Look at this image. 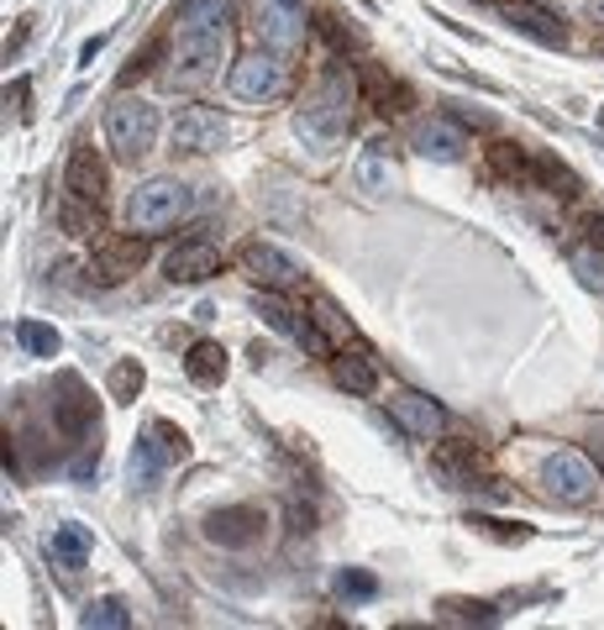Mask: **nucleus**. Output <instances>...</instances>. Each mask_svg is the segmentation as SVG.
Segmentation results:
<instances>
[{"mask_svg":"<svg viewBox=\"0 0 604 630\" xmlns=\"http://www.w3.org/2000/svg\"><path fill=\"white\" fill-rule=\"evenodd\" d=\"M442 620H453V626H494L500 620V609L489 600H442Z\"/></svg>","mask_w":604,"mask_h":630,"instance_id":"nucleus-29","label":"nucleus"},{"mask_svg":"<svg viewBox=\"0 0 604 630\" xmlns=\"http://www.w3.org/2000/svg\"><path fill=\"white\" fill-rule=\"evenodd\" d=\"M226 63V27L215 32H180L169 53V85L174 90H200L211 85L215 69Z\"/></svg>","mask_w":604,"mask_h":630,"instance_id":"nucleus-4","label":"nucleus"},{"mask_svg":"<svg viewBox=\"0 0 604 630\" xmlns=\"http://www.w3.org/2000/svg\"><path fill=\"white\" fill-rule=\"evenodd\" d=\"M232 11H237V0H184L180 11H174V27L180 32H215L232 22Z\"/></svg>","mask_w":604,"mask_h":630,"instance_id":"nucleus-23","label":"nucleus"},{"mask_svg":"<svg viewBox=\"0 0 604 630\" xmlns=\"http://www.w3.org/2000/svg\"><path fill=\"white\" fill-rule=\"evenodd\" d=\"M16 342H22V353L32 358H59L63 353V336L48 321H16Z\"/></svg>","mask_w":604,"mask_h":630,"instance_id":"nucleus-28","label":"nucleus"},{"mask_svg":"<svg viewBox=\"0 0 604 630\" xmlns=\"http://www.w3.org/2000/svg\"><path fill=\"white\" fill-rule=\"evenodd\" d=\"M63 226H69V237H85V232H95V206L85 210V200H74V195H69V206H63Z\"/></svg>","mask_w":604,"mask_h":630,"instance_id":"nucleus-36","label":"nucleus"},{"mask_svg":"<svg viewBox=\"0 0 604 630\" xmlns=\"http://www.w3.org/2000/svg\"><path fill=\"white\" fill-rule=\"evenodd\" d=\"M589 442H594V462H600V468H604V420H600V425H594V431H589Z\"/></svg>","mask_w":604,"mask_h":630,"instance_id":"nucleus-38","label":"nucleus"},{"mask_svg":"<svg viewBox=\"0 0 604 630\" xmlns=\"http://www.w3.org/2000/svg\"><path fill=\"white\" fill-rule=\"evenodd\" d=\"M468 526H473V531H483V536H494V541H510V546H526V541H531V531H526V526H505V520H489V515H473Z\"/></svg>","mask_w":604,"mask_h":630,"instance_id":"nucleus-35","label":"nucleus"},{"mask_svg":"<svg viewBox=\"0 0 604 630\" xmlns=\"http://www.w3.org/2000/svg\"><path fill=\"white\" fill-rule=\"evenodd\" d=\"M390 416H394V425H399L405 436H416V442H436V436L447 431V410L421 390H394Z\"/></svg>","mask_w":604,"mask_h":630,"instance_id":"nucleus-12","label":"nucleus"},{"mask_svg":"<svg viewBox=\"0 0 604 630\" xmlns=\"http://www.w3.org/2000/svg\"><path fill=\"white\" fill-rule=\"evenodd\" d=\"M353 106H358V79L347 74V63H332L295 106V137L310 152H332L347 126H353Z\"/></svg>","mask_w":604,"mask_h":630,"instance_id":"nucleus-1","label":"nucleus"},{"mask_svg":"<svg viewBox=\"0 0 604 630\" xmlns=\"http://www.w3.org/2000/svg\"><path fill=\"white\" fill-rule=\"evenodd\" d=\"M542 489L546 499H557L568 510H583V505L600 499V473H594V462L583 452H552L542 462Z\"/></svg>","mask_w":604,"mask_h":630,"instance_id":"nucleus-7","label":"nucleus"},{"mask_svg":"<svg viewBox=\"0 0 604 630\" xmlns=\"http://www.w3.org/2000/svg\"><path fill=\"white\" fill-rule=\"evenodd\" d=\"M143 384H148V373H143L137 358H121L116 368H111V399H121V405H132V399L143 394Z\"/></svg>","mask_w":604,"mask_h":630,"instance_id":"nucleus-31","label":"nucleus"},{"mask_svg":"<svg viewBox=\"0 0 604 630\" xmlns=\"http://www.w3.org/2000/svg\"><path fill=\"white\" fill-rule=\"evenodd\" d=\"M336 594H342V600H353V604H362V600H373V594H379V578H373L368 568H342V572H336Z\"/></svg>","mask_w":604,"mask_h":630,"instance_id":"nucleus-33","label":"nucleus"},{"mask_svg":"<svg viewBox=\"0 0 604 630\" xmlns=\"http://www.w3.org/2000/svg\"><path fill=\"white\" fill-rule=\"evenodd\" d=\"M184 373L200 384V390H215L226 379V347L221 342H195L189 358H184Z\"/></svg>","mask_w":604,"mask_h":630,"instance_id":"nucleus-26","label":"nucleus"},{"mask_svg":"<svg viewBox=\"0 0 604 630\" xmlns=\"http://www.w3.org/2000/svg\"><path fill=\"white\" fill-rule=\"evenodd\" d=\"M494 11H500V16H505L515 32L537 37V42H546V48H563V42H568V27H563V16H557V11H546V5H537V0H500Z\"/></svg>","mask_w":604,"mask_h":630,"instance_id":"nucleus-18","label":"nucleus"},{"mask_svg":"<svg viewBox=\"0 0 604 630\" xmlns=\"http://www.w3.org/2000/svg\"><path fill=\"white\" fill-rule=\"evenodd\" d=\"M436 468H442V479L453 489H483L489 483V462H483V452L473 442H442L436 447Z\"/></svg>","mask_w":604,"mask_h":630,"instance_id":"nucleus-20","label":"nucleus"},{"mask_svg":"<svg viewBox=\"0 0 604 630\" xmlns=\"http://www.w3.org/2000/svg\"><path fill=\"white\" fill-rule=\"evenodd\" d=\"M221 273V226H195L189 237H180L169 252H163V279L169 284H200Z\"/></svg>","mask_w":604,"mask_h":630,"instance_id":"nucleus-9","label":"nucleus"},{"mask_svg":"<svg viewBox=\"0 0 604 630\" xmlns=\"http://www.w3.org/2000/svg\"><path fill=\"white\" fill-rule=\"evenodd\" d=\"M63 189H69L74 200H85V206H100V200H106V158H100L90 143H79V148L69 152Z\"/></svg>","mask_w":604,"mask_h":630,"instance_id":"nucleus-19","label":"nucleus"},{"mask_svg":"<svg viewBox=\"0 0 604 630\" xmlns=\"http://www.w3.org/2000/svg\"><path fill=\"white\" fill-rule=\"evenodd\" d=\"M158 132H163L158 106L137 100V95H126V100H116V106L106 111V143H111V152L126 158V163L148 158V152L158 148Z\"/></svg>","mask_w":604,"mask_h":630,"instance_id":"nucleus-5","label":"nucleus"},{"mask_svg":"<svg viewBox=\"0 0 604 630\" xmlns=\"http://www.w3.org/2000/svg\"><path fill=\"white\" fill-rule=\"evenodd\" d=\"M48 410H53V425H59L69 442L100 436V399L90 394V384H85L79 373H59V379H53Z\"/></svg>","mask_w":604,"mask_h":630,"instance_id":"nucleus-8","label":"nucleus"},{"mask_svg":"<svg viewBox=\"0 0 604 630\" xmlns=\"http://www.w3.org/2000/svg\"><path fill=\"white\" fill-rule=\"evenodd\" d=\"M410 148L431 158V163H463L468 158V132H463V121L457 116H426L416 121V132H410Z\"/></svg>","mask_w":604,"mask_h":630,"instance_id":"nucleus-15","label":"nucleus"},{"mask_svg":"<svg viewBox=\"0 0 604 630\" xmlns=\"http://www.w3.org/2000/svg\"><path fill=\"white\" fill-rule=\"evenodd\" d=\"M568 269L578 273L583 289L604 295V242H578L574 252H568Z\"/></svg>","mask_w":604,"mask_h":630,"instance_id":"nucleus-27","label":"nucleus"},{"mask_svg":"<svg viewBox=\"0 0 604 630\" xmlns=\"http://www.w3.org/2000/svg\"><path fill=\"white\" fill-rule=\"evenodd\" d=\"M489 5H500V0H489Z\"/></svg>","mask_w":604,"mask_h":630,"instance_id":"nucleus-39","label":"nucleus"},{"mask_svg":"<svg viewBox=\"0 0 604 630\" xmlns=\"http://www.w3.org/2000/svg\"><path fill=\"white\" fill-rule=\"evenodd\" d=\"M189 206V189H184L174 174H158V180H143L132 195H126V232H143V237H158L169 232L174 221Z\"/></svg>","mask_w":604,"mask_h":630,"instance_id":"nucleus-3","label":"nucleus"},{"mask_svg":"<svg viewBox=\"0 0 604 630\" xmlns=\"http://www.w3.org/2000/svg\"><path fill=\"white\" fill-rule=\"evenodd\" d=\"M226 137H232V126L215 106H184L174 116V148L180 152H221Z\"/></svg>","mask_w":604,"mask_h":630,"instance_id":"nucleus-13","label":"nucleus"},{"mask_svg":"<svg viewBox=\"0 0 604 630\" xmlns=\"http://www.w3.org/2000/svg\"><path fill=\"white\" fill-rule=\"evenodd\" d=\"M48 557H53V568H59L63 578H74V572L90 563V531H85V526H74V520L59 526V531L48 536Z\"/></svg>","mask_w":604,"mask_h":630,"instance_id":"nucleus-22","label":"nucleus"},{"mask_svg":"<svg viewBox=\"0 0 604 630\" xmlns=\"http://www.w3.org/2000/svg\"><path fill=\"white\" fill-rule=\"evenodd\" d=\"M316 22H321V32H326V42H332V48H342V53H362V32L353 27L347 16H336V11H321Z\"/></svg>","mask_w":604,"mask_h":630,"instance_id":"nucleus-32","label":"nucleus"},{"mask_svg":"<svg viewBox=\"0 0 604 630\" xmlns=\"http://www.w3.org/2000/svg\"><path fill=\"white\" fill-rule=\"evenodd\" d=\"M362 90H368V100H373V111H379V116H405V111L416 106V95L405 90L399 79L379 74V69H368V74H362Z\"/></svg>","mask_w":604,"mask_h":630,"instance_id":"nucleus-24","label":"nucleus"},{"mask_svg":"<svg viewBox=\"0 0 604 630\" xmlns=\"http://www.w3.org/2000/svg\"><path fill=\"white\" fill-rule=\"evenodd\" d=\"M148 242L152 237H143V232H137V237H106L90 258L95 284H121V279H132V273L148 263Z\"/></svg>","mask_w":604,"mask_h":630,"instance_id":"nucleus-17","label":"nucleus"},{"mask_svg":"<svg viewBox=\"0 0 604 630\" xmlns=\"http://www.w3.org/2000/svg\"><path fill=\"white\" fill-rule=\"evenodd\" d=\"M226 90L237 95V100H247V106H269V100H279L284 95V63H279V53H242L237 63H232V74H226Z\"/></svg>","mask_w":604,"mask_h":630,"instance_id":"nucleus-11","label":"nucleus"},{"mask_svg":"<svg viewBox=\"0 0 604 630\" xmlns=\"http://www.w3.org/2000/svg\"><path fill=\"white\" fill-rule=\"evenodd\" d=\"M583 22H594V27H604V0H583Z\"/></svg>","mask_w":604,"mask_h":630,"instance_id":"nucleus-37","label":"nucleus"},{"mask_svg":"<svg viewBox=\"0 0 604 630\" xmlns=\"http://www.w3.org/2000/svg\"><path fill=\"white\" fill-rule=\"evenodd\" d=\"M332 379H336V390H347V394H373L379 390V362H373V353H362V347H336L332 353Z\"/></svg>","mask_w":604,"mask_h":630,"instance_id":"nucleus-21","label":"nucleus"},{"mask_svg":"<svg viewBox=\"0 0 604 630\" xmlns=\"http://www.w3.org/2000/svg\"><path fill=\"white\" fill-rule=\"evenodd\" d=\"M79 626L85 630H126L132 626V609H126L121 600H95V604H85Z\"/></svg>","mask_w":604,"mask_h":630,"instance_id":"nucleus-30","label":"nucleus"},{"mask_svg":"<svg viewBox=\"0 0 604 630\" xmlns=\"http://www.w3.org/2000/svg\"><path fill=\"white\" fill-rule=\"evenodd\" d=\"M184 457H189V436H184L174 420H148L143 436L132 442V483L152 489L163 473H174Z\"/></svg>","mask_w":604,"mask_h":630,"instance_id":"nucleus-6","label":"nucleus"},{"mask_svg":"<svg viewBox=\"0 0 604 630\" xmlns=\"http://www.w3.org/2000/svg\"><path fill=\"white\" fill-rule=\"evenodd\" d=\"M252 37L269 53H295L305 37V0H252Z\"/></svg>","mask_w":604,"mask_h":630,"instance_id":"nucleus-10","label":"nucleus"},{"mask_svg":"<svg viewBox=\"0 0 604 630\" xmlns=\"http://www.w3.org/2000/svg\"><path fill=\"white\" fill-rule=\"evenodd\" d=\"M358 184L362 189H373V195H384L394 184V158H390V143L384 137H373V143H362V158H358Z\"/></svg>","mask_w":604,"mask_h":630,"instance_id":"nucleus-25","label":"nucleus"},{"mask_svg":"<svg viewBox=\"0 0 604 630\" xmlns=\"http://www.w3.org/2000/svg\"><path fill=\"white\" fill-rule=\"evenodd\" d=\"M237 263L258 289H295V284H300V263H295L284 247H273V242H247Z\"/></svg>","mask_w":604,"mask_h":630,"instance_id":"nucleus-14","label":"nucleus"},{"mask_svg":"<svg viewBox=\"0 0 604 630\" xmlns=\"http://www.w3.org/2000/svg\"><path fill=\"white\" fill-rule=\"evenodd\" d=\"M310 316H316V326L326 331V342H332V347H342V342L353 336V326H347V316H342V310H336L332 300H316V305H310Z\"/></svg>","mask_w":604,"mask_h":630,"instance_id":"nucleus-34","label":"nucleus"},{"mask_svg":"<svg viewBox=\"0 0 604 630\" xmlns=\"http://www.w3.org/2000/svg\"><path fill=\"white\" fill-rule=\"evenodd\" d=\"M489 163L500 180H510L515 189H546V195H574L578 180L557 163V158H542V152L520 148V143H494L489 148Z\"/></svg>","mask_w":604,"mask_h":630,"instance_id":"nucleus-2","label":"nucleus"},{"mask_svg":"<svg viewBox=\"0 0 604 630\" xmlns=\"http://www.w3.org/2000/svg\"><path fill=\"white\" fill-rule=\"evenodd\" d=\"M263 526H269L263 505H226V510H211V515H206V541L242 552V546H252V541L263 536Z\"/></svg>","mask_w":604,"mask_h":630,"instance_id":"nucleus-16","label":"nucleus"}]
</instances>
